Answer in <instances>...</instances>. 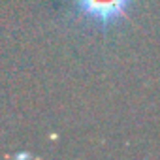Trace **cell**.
<instances>
[{
	"mask_svg": "<svg viewBox=\"0 0 160 160\" xmlns=\"http://www.w3.org/2000/svg\"><path fill=\"white\" fill-rule=\"evenodd\" d=\"M132 2L134 0H75V6L85 21L108 28L126 15Z\"/></svg>",
	"mask_w": 160,
	"mask_h": 160,
	"instance_id": "obj_1",
	"label": "cell"
}]
</instances>
